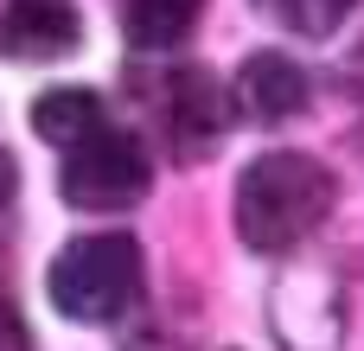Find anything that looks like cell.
Segmentation results:
<instances>
[{"mask_svg": "<svg viewBox=\"0 0 364 351\" xmlns=\"http://www.w3.org/2000/svg\"><path fill=\"white\" fill-rule=\"evenodd\" d=\"M333 198L339 185L314 153H262L237 179V237L256 256H288L333 217Z\"/></svg>", "mask_w": 364, "mask_h": 351, "instance_id": "cell-1", "label": "cell"}, {"mask_svg": "<svg viewBox=\"0 0 364 351\" xmlns=\"http://www.w3.org/2000/svg\"><path fill=\"white\" fill-rule=\"evenodd\" d=\"M51 307L77 326H109L134 307L141 294V249L128 230H96L58 249L51 262Z\"/></svg>", "mask_w": 364, "mask_h": 351, "instance_id": "cell-2", "label": "cell"}, {"mask_svg": "<svg viewBox=\"0 0 364 351\" xmlns=\"http://www.w3.org/2000/svg\"><path fill=\"white\" fill-rule=\"evenodd\" d=\"M147 185H154V160H147V147H141L134 134H122V128L90 134V141L70 147L64 166H58V192H64V205H77V211H128L134 198H147Z\"/></svg>", "mask_w": 364, "mask_h": 351, "instance_id": "cell-3", "label": "cell"}, {"mask_svg": "<svg viewBox=\"0 0 364 351\" xmlns=\"http://www.w3.org/2000/svg\"><path fill=\"white\" fill-rule=\"evenodd\" d=\"M269 333L282 351H339L346 345V288L326 269H288L269 288Z\"/></svg>", "mask_w": 364, "mask_h": 351, "instance_id": "cell-4", "label": "cell"}, {"mask_svg": "<svg viewBox=\"0 0 364 351\" xmlns=\"http://www.w3.org/2000/svg\"><path fill=\"white\" fill-rule=\"evenodd\" d=\"M307 96H314V83H307V70H301L288 51H256V58H243V70H237V83H230V109H237L243 122H256V128L294 122V115L307 109Z\"/></svg>", "mask_w": 364, "mask_h": 351, "instance_id": "cell-5", "label": "cell"}, {"mask_svg": "<svg viewBox=\"0 0 364 351\" xmlns=\"http://www.w3.org/2000/svg\"><path fill=\"white\" fill-rule=\"evenodd\" d=\"M77 38H83L77 0H6L0 6V58L51 64V58H70Z\"/></svg>", "mask_w": 364, "mask_h": 351, "instance_id": "cell-6", "label": "cell"}, {"mask_svg": "<svg viewBox=\"0 0 364 351\" xmlns=\"http://www.w3.org/2000/svg\"><path fill=\"white\" fill-rule=\"evenodd\" d=\"M166 115H173L179 153H205V147H218V134H224V96H218V83H211L198 64L173 70V83H166Z\"/></svg>", "mask_w": 364, "mask_h": 351, "instance_id": "cell-7", "label": "cell"}, {"mask_svg": "<svg viewBox=\"0 0 364 351\" xmlns=\"http://www.w3.org/2000/svg\"><path fill=\"white\" fill-rule=\"evenodd\" d=\"M109 128V109H102V96L96 90H45L38 102H32V134L38 141H51V147H83L90 134H102Z\"/></svg>", "mask_w": 364, "mask_h": 351, "instance_id": "cell-8", "label": "cell"}, {"mask_svg": "<svg viewBox=\"0 0 364 351\" xmlns=\"http://www.w3.org/2000/svg\"><path fill=\"white\" fill-rule=\"evenodd\" d=\"M205 0H122V32L134 51H166L198 26Z\"/></svg>", "mask_w": 364, "mask_h": 351, "instance_id": "cell-9", "label": "cell"}, {"mask_svg": "<svg viewBox=\"0 0 364 351\" xmlns=\"http://www.w3.org/2000/svg\"><path fill=\"white\" fill-rule=\"evenodd\" d=\"M269 6H275V19H282L288 32H301V38H333L339 19H346L358 0H269Z\"/></svg>", "mask_w": 364, "mask_h": 351, "instance_id": "cell-10", "label": "cell"}, {"mask_svg": "<svg viewBox=\"0 0 364 351\" xmlns=\"http://www.w3.org/2000/svg\"><path fill=\"white\" fill-rule=\"evenodd\" d=\"M0 351H32L26 345V320H19V307H13L6 288H0Z\"/></svg>", "mask_w": 364, "mask_h": 351, "instance_id": "cell-11", "label": "cell"}, {"mask_svg": "<svg viewBox=\"0 0 364 351\" xmlns=\"http://www.w3.org/2000/svg\"><path fill=\"white\" fill-rule=\"evenodd\" d=\"M13 192H19V166H13V153L0 147V217H6V205H13Z\"/></svg>", "mask_w": 364, "mask_h": 351, "instance_id": "cell-12", "label": "cell"}]
</instances>
